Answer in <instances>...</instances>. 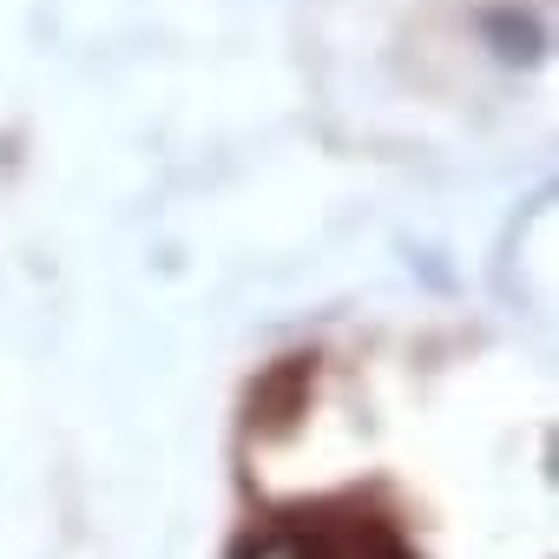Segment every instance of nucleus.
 I'll use <instances>...</instances> for the list:
<instances>
[{
  "instance_id": "f257e3e1",
  "label": "nucleus",
  "mask_w": 559,
  "mask_h": 559,
  "mask_svg": "<svg viewBox=\"0 0 559 559\" xmlns=\"http://www.w3.org/2000/svg\"><path fill=\"white\" fill-rule=\"evenodd\" d=\"M310 559H408V546L382 526V520H343L317 539Z\"/></svg>"
}]
</instances>
